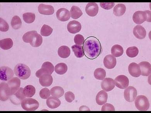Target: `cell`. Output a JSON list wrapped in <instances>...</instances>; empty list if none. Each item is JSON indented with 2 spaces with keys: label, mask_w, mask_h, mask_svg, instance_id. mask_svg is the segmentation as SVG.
Listing matches in <instances>:
<instances>
[{
  "label": "cell",
  "mask_w": 151,
  "mask_h": 113,
  "mask_svg": "<svg viewBox=\"0 0 151 113\" xmlns=\"http://www.w3.org/2000/svg\"><path fill=\"white\" fill-rule=\"evenodd\" d=\"M83 48L86 58L91 60L98 58L102 52V48L100 41L93 36L86 38L83 44Z\"/></svg>",
  "instance_id": "cell-1"
},
{
  "label": "cell",
  "mask_w": 151,
  "mask_h": 113,
  "mask_svg": "<svg viewBox=\"0 0 151 113\" xmlns=\"http://www.w3.org/2000/svg\"><path fill=\"white\" fill-rule=\"evenodd\" d=\"M23 41L29 43L33 48H38L41 45L43 42L42 37L35 31L27 32L23 35Z\"/></svg>",
  "instance_id": "cell-2"
},
{
  "label": "cell",
  "mask_w": 151,
  "mask_h": 113,
  "mask_svg": "<svg viewBox=\"0 0 151 113\" xmlns=\"http://www.w3.org/2000/svg\"><path fill=\"white\" fill-rule=\"evenodd\" d=\"M14 72L17 76L24 80L28 79L31 75V70L29 67L25 64L21 63L15 66Z\"/></svg>",
  "instance_id": "cell-3"
},
{
  "label": "cell",
  "mask_w": 151,
  "mask_h": 113,
  "mask_svg": "<svg viewBox=\"0 0 151 113\" xmlns=\"http://www.w3.org/2000/svg\"><path fill=\"white\" fill-rule=\"evenodd\" d=\"M135 105L139 111H147L150 107L149 100L144 95L138 96L135 100Z\"/></svg>",
  "instance_id": "cell-4"
},
{
  "label": "cell",
  "mask_w": 151,
  "mask_h": 113,
  "mask_svg": "<svg viewBox=\"0 0 151 113\" xmlns=\"http://www.w3.org/2000/svg\"><path fill=\"white\" fill-rule=\"evenodd\" d=\"M22 108L24 110L28 111H33L39 107V103L33 99H24L21 103Z\"/></svg>",
  "instance_id": "cell-5"
},
{
  "label": "cell",
  "mask_w": 151,
  "mask_h": 113,
  "mask_svg": "<svg viewBox=\"0 0 151 113\" xmlns=\"http://www.w3.org/2000/svg\"><path fill=\"white\" fill-rule=\"evenodd\" d=\"M26 97L24 96L22 88H19L14 91L11 92L9 99L13 104L15 105H19Z\"/></svg>",
  "instance_id": "cell-6"
},
{
  "label": "cell",
  "mask_w": 151,
  "mask_h": 113,
  "mask_svg": "<svg viewBox=\"0 0 151 113\" xmlns=\"http://www.w3.org/2000/svg\"><path fill=\"white\" fill-rule=\"evenodd\" d=\"M54 71V66L49 62H46L43 63L41 69H40L36 73V76L40 78L44 75H51Z\"/></svg>",
  "instance_id": "cell-7"
},
{
  "label": "cell",
  "mask_w": 151,
  "mask_h": 113,
  "mask_svg": "<svg viewBox=\"0 0 151 113\" xmlns=\"http://www.w3.org/2000/svg\"><path fill=\"white\" fill-rule=\"evenodd\" d=\"M137 95V89L133 86H130L126 88L124 91V97L126 101L132 102L134 101Z\"/></svg>",
  "instance_id": "cell-8"
},
{
  "label": "cell",
  "mask_w": 151,
  "mask_h": 113,
  "mask_svg": "<svg viewBox=\"0 0 151 113\" xmlns=\"http://www.w3.org/2000/svg\"><path fill=\"white\" fill-rule=\"evenodd\" d=\"M132 19L136 24H141L148 21V15L146 11H137L134 12L132 16Z\"/></svg>",
  "instance_id": "cell-9"
},
{
  "label": "cell",
  "mask_w": 151,
  "mask_h": 113,
  "mask_svg": "<svg viewBox=\"0 0 151 113\" xmlns=\"http://www.w3.org/2000/svg\"><path fill=\"white\" fill-rule=\"evenodd\" d=\"M0 73V79L2 81H8L14 76L13 71L7 66L1 67Z\"/></svg>",
  "instance_id": "cell-10"
},
{
  "label": "cell",
  "mask_w": 151,
  "mask_h": 113,
  "mask_svg": "<svg viewBox=\"0 0 151 113\" xmlns=\"http://www.w3.org/2000/svg\"><path fill=\"white\" fill-rule=\"evenodd\" d=\"M114 81L115 85L120 89H125L129 84V80L128 78L125 75L118 76L115 78Z\"/></svg>",
  "instance_id": "cell-11"
},
{
  "label": "cell",
  "mask_w": 151,
  "mask_h": 113,
  "mask_svg": "<svg viewBox=\"0 0 151 113\" xmlns=\"http://www.w3.org/2000/svg\"><path fill=\"white\" fill-rule=\"evenodd\" d=\"M1 93L0 97L1 100L2 101H6L9 99L10 95L11 89L9 86L8 84L6 83L2 82L1 83Z\"/></svg>",
  "instance_id": "cell-12"
},
{
  "label": "cell",
  "mask_w": 151,
  "mask_h": 113,
  "mask_svg": "<svg viewBox=\"0 0 151 113\" xmlns=\"http://www.w3.org/2000/svg\"><path fill=\"white\" fill-rule=\"evenodd\" d=\"M114 81L111 78H106L101 82V89L105 91H111L115 87Z\"/></svg>",
  "instance_id": "cell-13"
},
{
  "label": "cell",
  "mask_w": 151,
  "mask_h": 113,
  "mask_svg": "<svg viewBox=\"0 0 151 113\" xmlns=\"http://www.w3.org/2000/svg\"><path fill=\"white\" fill-rule=\"evenodd\" d=\"M56 17L57 19L61 22H66L70 18V12L66 9L60 8L56 12Z\"/></svg>",
  "instance_id": "cell-14"
},
{
  "label": "cell",
  "mask_w": 151,
  "mask_h": 113,
  "mask_svg": "<svg viewBox=\"0 0 151 113\" xmlns=\"http://www.w3.org/2000/svg\"><path fill=\"white\" fill-rule=\"evenodd\" d=\"M117 64V60L115 57L112 55H108L104 59V64L108 69H112L114 68Z\"/></svg>",
  "instance_id": "cell-15"
},
{
  "label": "cell",
  "mask_w": 151,
  "mask_h": 113,
  "mask_svg": "<svg viewBox=\"0 0 151 113\" xmlns=\"http://www.w3.org/2000/svg\"><path fill=\"white\" fill-rule=\"evenodd\" d=\"M99 8L96 3L90 2L86 6L85 11L86 14L91 17H94L98 13Z\"/></svg>",
  "instance_id": "cell-16"
},
{
  "label": "cell",
  "mask_w": 151,
  "mask_h": 113,
  "mask_svg": "<svg viewBox=\"0 0 151 113\" xmlns=\"http://www.w3.org/2000/svg\"><path fill=\"white\" fill-rule=\"evenodd\" d=\"M81 29V25L78 21H70L67 25V29L69 33L75 34L80 32Z\"/></svg>",
  "instance_id": "cell-17"
},
{
  "label": "cell",
  "mask_w": 151,
  "mask_h": 113,
  "mask_svg": "<svg viewBox=\"0 0 151 113\" xmlns=\"http://www.w3.org/2000/svg\"><path fill=\"white\" fill-rule=\"evenodd\" d=\"M38 12L41 14L46 15H51L54 13V7L49 5H46L41 4L38 7Z\"/></svg>",
  "instance_id": "cell-18"
},
{
  "label": "cell",
  "mask_w": 151,
  "mask_h": 113,
  "mask_svg": "<svg viewBox=\"0 0 151 113\" xmlns=\"http://www.w3.org/2000/svg\"><path fill=\"white\" fill-rule=\"evenodd\" d=\"M128 71L133 77L138 78L141 75L139 66L136 63H132L129 64L128 66Z\"/></svg>",
  "instance_id": "cell-19"
},
{
  "label": "cell",
  "mask_w": 151,
  "mask_h": 113,
  "mask_svg": "<svg viewBox=\"0 0 151 113\" xmlns=\"http://www.w3.org/2000/svg\"><path fill=\"white\" fill-rule=\"evenodd\" d=\"M141 71V75L143 76H148L150 75L151 71V64L148 62H141L138 64Z\"/></svg>",
  "instance_id": "cell-20"
},
{
  "label": "cell",
  "mask_w": 151,
  "mask_h": 113,
  "mask_svg": "<svg viewBox=\"0 0 151 113\" xmlns=\"http://www.w3.org/2000/svg\"><path fill=\"white\" fill-rule=\"evenodd\" d=\"M134 35L139 39H143L145 38L147 32L144 27L140 25H137L133 30Z\"/></svg>",
  "instance_id": "cell-21"
},
{
  "label": "cell",
  "mask_w": 151,
  "mask_h": 113,
  "mask_svg": "<svg viewBox=\"0 0 151 113\" xmlns=\"http://www.w3.org/2000/svg\"><path fill=\"white\" fill-rule=\"evenodd\" d=\"M108 99V94L104 91L102 90L99 92L96 96V101L98 105H102L107 102Z\"/></svg>",
  "instance_id": "cell-22"
},
{
  "label": "cell",
  "mask_w": 151,
  "mask_h": 113,
  "mask_svg": "<svg viewBox=\"0 0 151 113\" xmlns=\"http://www.w3.org/2000/svg\"><path fill=\"white\" fill-rule=\"evenodd\" d=\"M46 103L47 105L49 108L54 109L60 106L61 101L58 98L51 96L47 99Z\"/></svg>",
  "instance_id": "cell-23"
},
{
  "label": "cell",
  "mask_w": 151,
  "mask_h": 113,
  "mask_svg": "<svg viewBox=\"0 0 151 113\" xmlns=\"http://www.w3.org/2000/svg\"><path fill=\"white\" fill-rule=\"evenodd\" d=\"M7 84L11 89V92H12L19 89L20 86L21 81L19 78L14 77L8 81Z\"/></svg>",
  "instance_id": "cell-24"
},
{
  "label": "cell",
  "mask_w": 151,
  "mask_h": 113,
  "mask_svg": "<svg viewBox=\"0 0 151 113\" xmlns=\"http://www.w3.org/2000/svg\"><path fill=\"white\" fill-rule=\"evenodd\" d=\"M39 81L42 86H50L52 83V77L51 75H44L39 78Z\"/></svg>",
  "instance_id": "cell-25"
},
{
  "label": "cell",
  "mask_w": 151,
  "mask_h": 113,
  "mask_svg": "<svg viewBox=\"0 0 151 113\" xmlns=\"http://www.w3.org/2000/svg\"><path fill=\"white\" fill-rule=\"evenodd\" d=\"M126 11V7L124 4H118L114 7L113 13L116 17H121L124 14Z\"/></svg>",
  "instance_id": "cell-26"
},
{
  "label": "cell",
  "mask_w": 151,
  "mask_h": 113,
  "mask_svg": "<svg viewBox=\"0 0 151 113\" xmlns=\"http://www.w3.org/2000/svg\"><path fill=\"white\" fill-rule=\"evenodd\" d=\"M70 50L69 48L66 46H62L58 49V55L62 58L65 59L68 58L70 55Z\"/></svg>",
  "instance_id": "cell-27"
},
{
  "label": "cell",
  "mask_w": 151,
  "mask_h": 113,
  "mask_svg": "<svg viewBox=\"0 0 151 113\" xmlns=\"http://www.w3.org/2000/svg\"><path fill=\"white\" fill-rule=\"evenodd\" d=\"M112 55L116 58L121 56L124 53L123 48L119 45H115L111 49Z\"/></svg>",
  "instance_id": "cell-28"
},
{
  "label": "cell",
  "mask_w": 151,
  "mask_h": 113,
  "mask_svg": "<svg viewBox=\"0 0 151 113\" xmlns=\"http://www.w3.org/2000/svg\"><path fill=\"white\" fill-rule=\"evenodd\" d=\"M70 14L72 18L78 19L82 15L83 12L78 6H73L70 9Z\"/></svg>",
  "instance_id": "cell-29"
},
{
  "label": "cell",
  "mask_w": 151,
  "mask_h": 113,
  "mask_svg": "<svg viewBox=\"0 0 151 113\" xmlns=\"http://www.w3.org/2000/svg\"><path fill=\"white\" fill-rule=\"evenodd\" d=\"M50 94L52 96L58 98L61 97L64 95V89L61 87L56 86L50 89Z\"/></svg>",
  "instance_id": "cell-30"
},
{
  "label": "cell",
  "mask_w": 151,
  "mask_h": 113,
  "mask_svg": "<svg viewBox=\"0 0 151 113\" xmlns=\"http://www.w3.org/2000/svg\"><path fill=\"white\" fill-rule=\"evenodd\" d=\"M23 92L24 96L27 98H30L35 95L36 92L35 88L33 86H27L23 89Z\"/></svg>",
  "instance_id": "cell-31"
},
{
  "label": "cell",
  "mask_w": 151,
  "mask_h": 113,
  "mask_svg": "<svg viewBox=\"0 0 151 113\" xmlns=\"http://www.w3.org/2000/svg\"><path fill=\"white\" fill-rule=\"evenodd\" d=\"M1 48L4 50H9L12 48L13 42L10 38H5L1 40Z\"/></svg>",
  "instance_id": "cell-32"
},
{
  "label": "cell",
  "mask_w": 151,
  "mask_h": 113,
  "mask_svg": "<svg viewBox=\"0 0 151 113\" xmlns=\"http://www.w3.org/2000/svg\"><path fill=\"white\" fill-rule=\"evenodd\" d=\"M54 69L57 74L59 75H63L67 71L68 66L65 63H60L55 66Z\"/></svg>",
  "instance_id": "cell-33"
},
{
  "label": "cell",
  "mask_w": 151,
  "mask_h": 113,
  "mask_svg": "<svg viewBox=\"0 0 151 113\" xmlns=\"http://www.w3.org/2000/svg\"><path fill=\"white\" fill-rule=\"evenodd\" d=\"M71 48L77 58H81L85 55L82 46L75 45L71 47Z\"/></svg>",
  "instance_id": "cell-34"
},
{
  "label": "cell",
  "mask_w": 151,
  "mask_h": 113,
  "mask_svg": "<svg viewBox=\"0 0 151 113\" xmlns=\"http://www.w3.org/2000/svg\"><path fill=\"white\" fill-rule=\"evenodd\" d=\"M106 71L101 68H98L95 69L94 73V76L96 79L99 80H103L106 77Z\"/></svg>",
  "instance_id": "cell-35"
},
{
  "label": "cell",
  "mask_w": 151,
  "mask_h": 113,
  "mask_svg": "<svg viewBox=\"0 0 151 113\" xmlns=\"http://www.w3.org/2000/svg\"><path fill=\"white\" fill-rule=\"evenodd\" d=\"M11 25L12 28L15 30H18L21 28L22 25V22L21 19L17 16H15L11 21Z\"/></svg>",
  "instance_id": "cell-36"
},
{
  "label": "cell",
  "mask_w": 151,
  "mask_h": 113,
  "mask_svg": "<svg viewBox=\"0 0 151 113\" xmlns=\"http://www.w3.org/2000/svg\"><path fill=\"white\" fill-rule=\"evenodd\" d=\"M23 20L26 23H32L35 20V15L34 13L31 12H27L23 14Z\"/></svg>",
  "instance_id": "cell-37"
},
{
  "label": "cell",
  "mask_w": 151,
  "mask_h": 113,
  "mask_svg": "<svg viewBox=\"0 0 151 113\" xmlns=\"http://www.w3.org/2000/svg\"><path fill=\"white\" fill-rule=\"evenodd\" d=\"M139 50L136 47H129L126 50V53L129 57L131 58L137 57L138 54Z\"/></svg>",
  "instance_id": "cell-38"
},
{
  "label": "cell",
  "mask_w": 151,
  "mask_h": 113,
  "mask_svg": "<svg viewBox=\"0 0 151 113\" xmlns=\"http://www.w3.org/2000/svg\"><path fill=\"white\" fill-rule=\"evenodd\" d=\"M53 29L49 26L44 24L40 30L41 35L44 37H48L52 33Z\"/></svg>",
  "instance_id": "cell-39"
},
{
  "label": "cell",
  "mask_w": 151,
  "mask_h": 113,
  "mask_svg": "<svg viewBox=\"0 0 151 113\" xmlns=\"http://www.w3.org/2000/svg\"><path fill=\"white\" fill-rule=\"evenodd\" d=\"M50 91L47 88H44L40 92L39 95L42 99H47L50 97Z\"/></svg>",
  "instance_id": "cell-40"
},
{
  "label": "cell",
  "mask_w": 151,
  "mask_h": 113,
  "mask_svg": "<svg viewBox=\"0 0 151 113\" xmlns=\"http://www.w3.org/2000/svg\"><path fill=\"white\" fill-rule=\"evenodd\" d=\"M0 30L2 32H6L9 29V26L6 21L2 18L0 19Z\"/></svg>",
  "instance_id": "cell-41"
},
{
  "label": "cell",
  "mask_w": 151,
  "mask_h": 113,
  "mask_svg": "<svg viewBox=\"0 0 151 113\" xmlns=\"http://www.w3.org/2000/svg\"><path fill=\"white\" fill-rule=\"evenodd\" d=\"M85 38L83 36L80 34L76 35L74 38V42L76 45H81L83 44L85 42Z\"/></svg>",
  "instance_id": "cell-42"
},
{
  "label": "cell",
  "mask_w": 151,
  "mask_h": 113,
  "mask_svg": "<svg viewBox=\"0 0 151 113\" xmlns=\"http://www.w3.org/2000/svg\"><path fill=\"white\" fill-rule=\"evenodd\" d=\"M65 99L69 103H71L75 99V95L71 91H68L65 94Z\"/></svg>",
  "instance_id": "cell-43"
},
{
  "label": "cell",
  "mask_w": 151,
  "mask_h": 113,
  "mask_svg": "<svg viewBox=\"0 0 151 113\" xmlns=\"http://www.w3.org/2000/svg\"><path fill=\"white\" fill-rule=\"evenodd\" d=\"M101 110L102 111H115V109L112 104H106L102 106Z\"/></svg>",
  "instance_id": "cell-44"
},
{
  "label": "cell",
  "mask_w": 151,
  "mask_h": 113,
  "mask_svg": "<svg viewBox=\"0 0 151 113\" xmlns=\"http://www.w3.org/2000/svg\"><path fill=\"white\" fill-rule=\"evenodd\" d=\"M101 8L106 10H109L113 8L114 6L115 3L114 2H109V3H104L101 2L100 3Z\"/></svg>",
  "instance_id": "cell-45"
},
{
  "label": "cell",
  "mask_w": 151,
  "mask_h": 113,
  "mask_svg": "<svg viewBox=\"0 0 151 113\" xmlns=\"http://www.w3.org/2000/svg\"><path fill=\"white\" fill-rule=\"evenodd\" d=\"M147 12V15H148V21L147 22H151V12L149 11H146Z\"/></svg>",
  "instance_id": "cell-46"
}]
</instances>
